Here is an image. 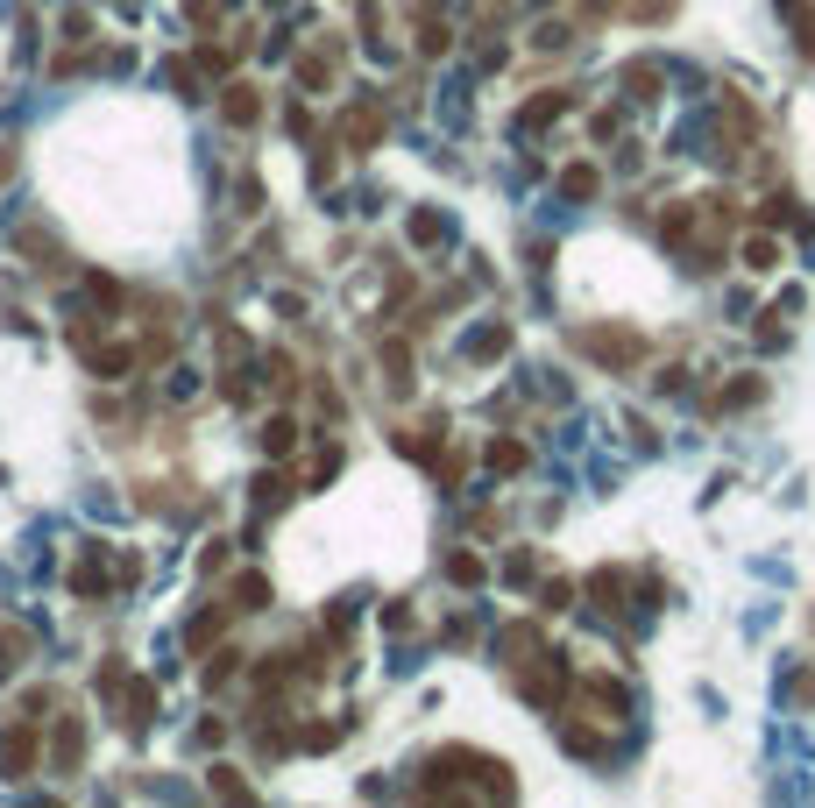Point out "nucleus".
<instances>
[{
	"label": "nucleus",
	"instance_id": "5",
	"mask_svg": "<svg viewBox=\"0 0 815 808\" xmlns=\"http://www.w3.org/2000/svg\"><path fill=\"white\" fill-rule=\"evenodd\" d=\"M582 709H589L596 723H624L631 702H624V688H617L610 674H589V681H582Z\"/></svg>",
	"mask_w": 815,
	"mask_h": 808
},
{
	"label": "nucleus",
	"instance_id": "34",
	"mask_svg": "<svg viewBox=\"0 0 815 808\" xmlns=\"http://www.w3.org/2000/svg\"><path fill=\"white\" fill-rule=\"evenodd\" d=\"M794 702H801V709H815V674H794Z\"/></svg>",
	"mask_w": 815,
	"mask_h": 808
},
{
	"label": "nucleus",
	"instance_id": "2",
	"mask_svg": "<svg viewBox=\"0 0 815 808\" xmlns=\"http://www.w3.org/2000/svg\"><path fill=\"white\" fill-rule=\"evenodd\" d=\"M518 695H525L532 709H560V695H567V667H560L553 653L525 660V667H518Z\"/></svg>",
	"mask_w": 815,
	"mask_h": 808
},
{
	"label": "nucleus",
	"instance_id": "6",
	"mask_svg": "<svg viewBox=\"0 0 815 808\" xmlns=\"http://www.w3.org/2000/svg\"><path fill=\"white\" fill-rule=\"evenodd\" d=\"M560 745L575 752V759H610V723H596V716L575 723V716H567V723H560Z\"/></svg>",
	"mask_w": 815,
	"mask_h": 808
},
{
	"label": "nucleus",
	"instance_id": "11",
	"mask_svg": "<svg viewBox=\"0 0 815 808\" xmlns=\"http://www.w3.org/2000/svg\"><path fill=\"white\" fill-rule=\"evenodd\" d=\"M603 192V171L596 164H567L560 171V199H596Z\"/></svg>",
	"mask_w": 815,
	"mask_h": 808
},
{
	"label": "nucleus",
	"instance_id": "26",
	"mask_svg": "<svg viewBox=\"0 0 815 808\" xmlns=\"http://www.w3.org/2000/svg\"><path fill=\"white\" fill-rule=\"evenodd\" d=\"M383 369H390V390H412V355H404V341L383 348Z\"/></svg>",
	"mask_w": 815,
	"mask_h": 808
},
{
	"label": "nucleus",
	"instance_id": "23",
	"mask_svg": "<svg viewBox=\"0 0 815 808\" xmlns=\"http://www.w3.org/2000/svg\"><path fill=\"white\" fill-rule=\"evenodd\" d=\"M419 50H426V57H447V50H454V29L433 22V15H419Z\"/></svg>",
	"mask_w": 815,
	"mask_h": 808
},
{
	"label": "nucleus",
	"instance_id": "33",
	"mask_svg": "<svg viewBox=\"0 0 815 808\" xmlns=\"http://www.w3.org/2000/svg\"><path fill=\"white\" fill-rule=\"evenodd\" d=\"M220 681H234V653H220V660H206V688H220Z\"/></svg>",
	"mask_w": 815,
	"mask_h": 808
},
{
	"label": "nucleus",
	"instance_id": "30",
	"mask_svg": "<svg viewBox=\"0 0 815 808\" xmlns=\"http://www.w3.org/2000/svg\"><path fill=\"white\" fill-rule=\"evenodd\" d=\"M71 589H78V596H93V589H107V568H100V560H86V568H78V575H71Z\"/></svg>",
	"mask_w": 815,
	"mask_h": 808
},
{
	"label": "nucleus",
	"instance_id": "36",
	"mask_svg": "<svg viewBox=\"0 0 815 808\" xmlns=\"http://www.w3.org/2000/svg\"><path fill=\"white\" fill-rule=\"evenodd\" d=\"M801 50L815 57V15H801Z\"/></svg>",
	"mask_w": 815,
	"mask_h": 808
},
{
	"label": "nucleus",
	"instance_id": "21",
	"mask_svg": "<svg viewBox=\"0 0 815 808\" xmlns=\"http://www.w3.org/2000/svg\"><path fill=\"white\" fill-rule=\"evenodd\" d=\"M745 270H780V241L773 234H745Z\"/></svg>",
	"mask_w": 815,
	"mask_h": 808
},
{
	"label": "nucleus",
	"instance_id": "7",
	"mask_svg": "<svg viewBox=\"0 0 815 808\" xmlns=\"http://www.w3.org/2000/svg\"><path fill=\"white\" fill-rule=\"evenodd\" d=\"M341 142H348V149H376V142H383V107L355 100V107L341 114Z\"/></svg>",
	"mask_w": 815,
	"mask_h": 808
},
{
	"label": "nucleus",
	"instance_id": "4",
	"mask_svg": "<svg viewBox=\"0 0 815 808\" xmlns=\"http://www.w3.org/2000/svg\"><path fill=\"white\" fill-rule=\"evenodd\" d=\"M86 766V716H57V738H50V773H78Z\"/></svg>",
	"mask_w": 815,
	"mask_h": 808
},
{
	"label": "nucleus",
	"instance_id": "9",
	"mask_svg": "<svg viewBox=\"0 0 815 808\" xmlns=\"http://www.w3.org/2000/svg\"><path fill=\"white\" fill-rule=\"evenodd\" d=\"M220 114H227V128H256L263 121V93L234 78V86H220Z\"/></svg>",
	"mask_w": 815,
	"mask_h": 808
},
{
	"label": "nucleus",
	"instance_id": "16",
	"mask_svg": "<svg viewBox=\"0 0 815 808\" xmlns=\"http://www.w3.org/2000/svg\"><path fill=\"white\" fill-rule=\"evenodd\" d=\"M766 227H794V234H801V227H808L801 199H794V192H773V199H766Z\"/></svg>",
	"mask_w": 815,
	"mask_h": 808
},
{
	"label": "nucleus",
	"instance_id": "13",
	"mask_svg": "<svg viewBox=\"0 0 815 808\" xmlns=\"http://www.w3.org/2000/svg\"><path fill=\"white\" fill-rule=\"evenodd\" d=\"M589 596H596L603 610H624V596H631V582H624L617 568H596V575H589Z\"/></svg>",
	"mask_w": 815,
	"mask_h": 808
},
{
	"label": "nucleus",
	"instance_id": "20",
	"mask_svg": "<svg viewBox=\"0 0 815 808\" xmlns=\"http://www.w3.org/2000/svg\"><path fill=\"white\" fill-rule=\"evenodd\" d=\"M567 107H575V93H539V100L525 107V128H546V121H560Z\"/></svg>",
	"mask_w": 815,
	"mask_h": 808
},
{
	"label": "nucleus",
	"instance_id": "27",
	"mask_svg": "<svg viewBox=\"0 0 815 808\" xmlns=\"http://www.w3.org/2000/svg\"><path fill=\"white\" fill-rule=\"evenodd\" d=\"M482 575H489V568H482V553H454V560H447V582H461V589H475Z\"/></svg>",
	"mask_w": 815,
	"mask_h": 808
},
{
	"label": "nucleus",
	"instance_id": "29",
	"mask_svg": "<svg viewBox=\"0 0 815 808\" xmlns=\"http://www.w3.org/2000/svg\"><path fill=\"white\" fill-rule=\"evenodd\" d=\"M567 603H575V582H546V589H539V610H546V617L567 610Z\"/></svg>",
	"mask_w": 815,
	"mask_h": 808
},
{
	"label": "nucleus",
	"instance_id": "38",
	"mask_svg": "<svg viewBox=\"0 0 815 808\" xmlns=\"http://www.w3.org/2000/svg\"><path fill=\"white\" fill-rule=\"evenodd\" d=\"M780 8H794V0H780Z\"/></svg>",
	"mask_w": 815,
	"mask_h": 808
},
{
	"label": "nucleus",
	"instance_id": "15",
	"mask_svg": "<svg viewBox=\"0 0 815 808\" xmlns=\"http://www.w3.org/2000/svg\"><path fill=\"white\" fill-rule=\"evenodd\" d=\"M759 397H766V383L759 376H738V383L716 390V412H738V404H759Z\"/></svg>",
	"mask_w": 815,
	"mask_h": 808
},
{
	"label": "nucleus",
	"instance_id": "19",
	"mask_svg": "<svg viewBox=\"0 0 815 808\" xmlns=\"http://www.w3.org/2000/svg\"><path fill=\"white\" fill-rule=\"evenodd\" d=\"M206 787H213L220 801H256V787H249V780H241L234 766H213V773H206Z\"/></svg>",
	"mask_w": 815,
	"mask_h": 808
},
{
	"label": "nucleus",
	"instance_id": "12",
	"mask_svg": "<svg viewBox=\"0 0 815 808\" xmlns=\"http://www.w3.org/2000/svg\"><path fill=\"white\" fill-rule=\"evenodd\" d=\"M227 603H234V610H263V603H270V575H256V568H249V575H234Z\"/></svg>",
	"mask_w": 815,
	"mask_h": 808
},
{
	"label": "nucleus",
	"instance_id": "25",
	"mask_svg": "<svg viewBox=\"0 0 815 808\" xmlns=\"http://www.w3.org/2000/svg\"><path fill=\"white\" fill-rule=\"evenodd\" d=\"M504 348H511V327H482V334L468 341V355H475V362H497Z\"/></svg>",
	"mask_w": 815,
	"mask_h": 808
},
{
	"label": "nucleus",
	"instance_id": "14",
	"mask_svg": "<svg viewBox=\"0 0 815 808\" xmlns=\"http://www.w3.org/2000/svg\"><path fill=\"white\" fill-rule=\"evenodd\" d=\"M624 93H631V100H652V93H660V64H652V57L624 64Z\"/></svg>",
	"mask_w": 815,
	"mask_h": 808
},
{
	"label": "nucleus",
	"instance_id": "24",
	"mask_svg": "<svg viewBox=\"0 0 815 808\" xmlns=\"http://www.w3.org/2000/svg\"><path fill=\"white\" fill-rule=\"evenodd\" d=\"M291 447H298V419H284V412H277V419L263 426V454H291Z\"/></svg>",
	"mask_w": 815,
	"mask_h": 808
},
{
	"label": "nucleus",
	"instance_id": "32",
	"mask_svg": "<svg viewBox=\"0 0 815 808\" xmlns=\"http://www.w3.org/2000/svg\"><path fill=\"white\" fill-rule=\"evenodd\" d=\"M171 86H178V93H185V100H199V71H192V64H185V57H178V64H171Z\"/></svg>",
	"mask_w": 815,
	"mask_h": 808
},
{
	"label": "nucleus",
	"instance_id": "22",
	"mask_svg": "<svg viewBox=\"0 0 815 808\" xmlns=\"http://www.w3.org/2000/svg\"><path fill=\"white\" fill-rule=\"evenodd\" d=\"M532 454H525V440H489V468H497V475H518Z\"/></svg>",
	"mask_w": 815,
	"mask_h": 808
},
{
	"label": "nucleus",
	"instance_id": "8",
	"mask_svg": "<svg viewBox=\"0 0 815 808\" xmlns=\"http://www.w3.org/2000/svg\"><path fill=\"white\" fill-rule=\"evenodd\" d=\"M149 716H156V681L142 674V681H128V688H121V731H135V738H142V731H149Z\"/></svg>",
	"mask_w": 815,
	"mask_h": 808
},
{
	"label": "nucleus",
	"instance_id": "18",
	"mask_svg": "<svg viewBox=\"0 0 815 808\" xmlns=\"http://www.w3.org/2000/svg\"><path fill=\"white\" fill-rule=\"evenodd\" d=\"M29 645H36V638H29L22 624L0 631V674H15V667H22V660H29Z\"/></svg>",
	"mask_w": 815,
	"mask_h": 808
},
{
	"label": "nucleus",
	"instance_id": "31",
	"mask_svg": "<svg viewBox=\"0 0 815 808\" xmlns=\"http://www.w3.org/2000/svg\"><path fill=\"white\" fill-rule=\"evenodd\" d=\"M270 383H277V390H298V362H291V355H270Z\"/></svg>",
	"mask_w": 815,
	"mask_h": 808
},
{
	"label": "nucleus",
	"instance_id": "1",
	"mask_svg": "<svg viewBox=\"0 0 815 808\" xmlns=\"http://www.w3.org/2000/svg\"><path fill=\"white\" fill-rule=\"evenodd\" d=\"M575 348L596 355L603 369H638L645 362V334H631V327H575Z\"/></svg>",
	"mask_w": 815,
	"mask_h": 808
},
{
	"label": "nucleus",
	"instance_id": "37",
	"mask_svg": "<svg viewBox=\"0 0 815 808\" xmlns=\"http://www.w3.org/2000/svg\"><path fill=\"white\" fill-rule=\"evenodd\" d=\"M8 171H15V149H8V142H0V178H8Z\"/></svg>",
	"mask_w": 815,
	"mask_h": 808
},
{
	"label": "nucleus",
	"instance_id": "10",
	"mask_svg": "<svg viewBox=\"0 0 815 808\" xmlns=\"http://www.w3.org/2000/svg\"><path fill=\"white\" fill-rule=\"evenodd\" d=\"M525 660H539V624H511V631H504V667L518 674Z\"/></svg>",
	"mask_w": 815,
	"mask_h": 808
},
{
	"label": "nucleus",
	"instance_id": "3",
	"mask_svg": "<svg viewBox=\"0 0 815 808\" xmlns=\"http://www.w3.org/2000/svg\"><path fill=\"white\" fill-rule=\"evenodd\" d=\"M36 752H43V723L22 716L15 731H8V745H0V773H8V780H29V773H36Z\"/></svg>",
	"mask_w": 815,
	"mask_h": 808
},
{
	"label": "nucleus",
	"instance_id": "28",
	"mask_svg": "<svg viewBox=\"0 0 815 808\" xmlns=\"http://www.w3.org/2000/svg\"><path fill=\"white\" fill-rule=\"evenodd\" d=\"M440 234H447V227H440V213H426V206H419V213H412V241H419V249H433Z\"/></svg>",
	"mask_w": 815,
	"mask_h": 808
},
{
	"label": "nucleus",
	"instance_id": "35",
	"mask_svg": "<svg viewBox=\"0 0 815 808\" xmlns=\"http://www.w3.org/2000/svg\"><path fill=\"white\" fill-rule=\"evenodd\" d=\"M185 8H192V22H199V29H206V22H213V15H220V0H185Z\"/></svg>",
	"mask_w": 815,
	"mask_h": 808
},
{
	"label": "nucleus",
	"instance_id": "17",
	"mask_svg": "<svg viewBox=\"0 0 815 808\" xmlns=\"http://www.w3.org/2000/svg\"><path fill=\"white\" fill-rule=\"evenodd\" d=\"M135 362H142V348H93V376H107V383L128 376Z\"/></svg>",
	"mask_w": 815,
	"mask_h": 808
}]
</instances>
